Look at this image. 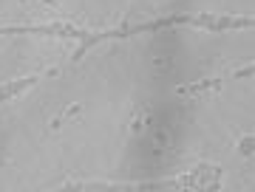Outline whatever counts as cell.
<instances>
[{
	"label": "cell",
	"mask_w": 255,
	"mask_h": 192,
	"mask_svg": "<svg viewBox=\"0 0 255 192\" xmlns=\"http://www.w3.org/2000/svg\"><path fill=\"white\" fill-rule=\"evenodd\" d=\"M224 85V79H207V82H198L193 88H185L182 93H196V90H207V88H221Z\"/></svg>",
	"instance_id": "7a4b0ae2"
},
{
	"label": "cell",
	"mask_w": 255,
	"mask_h": 192,
	"mask_svg": "<svg viewBox=\"0 0 255 192\" xmlns=\"http://www.w3.org/2000/svg\"><path fill=\"white\" fill-rule=\"evenodd\" d=\"M253 147H255L253 136H244V138H241V144H238V153H241L244 158H250V156H253Z\"/></svg>",
	"instance_id": "3957f363"
},
{
	"label": "cell",
	"mask_w": 255,
	"mask_h": 192,
	"mask_svg": "<svg viewBox=\"0 0 255 192\" xmlns=\"http://www.w3.org/2000/svg\"><path fill=\"white\" fill-rule=\"evenodd\" d=\"M80 110H82V105H71V108H65V110L60 113V116H57V119H54V122H51V130H60L65 119H71V116H77V113H80Z\"/></svg>",
	"instance_id": "6da1fadb"
}]
</instances>
